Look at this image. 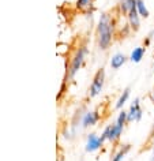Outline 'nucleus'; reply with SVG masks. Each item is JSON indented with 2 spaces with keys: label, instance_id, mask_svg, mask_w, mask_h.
Returning <instances> with one entry per match:
<instances>
[{
  "label": "nucleus",
  "instance_id": "nucleus-16",
  "mask_svg": "<svg viewBox=\"0 0 154 161\" xmlns=\"http://www.w3.org/2000/svg\"><path fill=\"white\" fill-rule=\"evenodd\" d=\"M151 100H153V103H154V90H153V93H151Z\"/></svg>",
  "mask_w": 154,
  "mask_h": 161
},
{
  "label": "nucleus",
  "instance_id": "nucleus-3",
  "mask_svg": "<svg viewBox=\"0 0 154 161\" xmlns=\"http://www.w3.org/2000/svg\"><path fill=\"white\" fill-rule=\"evenodd\" d=\"M104 83H105V70L100 68V70H97L94 76H93V82L90 85V89H89V98L97 97L101 93V90H102Z\"/></svg>",
  "mask_w": 154,
  "mask_h": 161
},
{
  "label": "nucleus",
  "instance_id": "nucleus-5",
  "mask_svg": "<svg viewBox=\"0 0 154 161\" xmlns=\"http://www.w3.org/2000/svg\"><path fill=\"white\" fill-rule=\"evenodd\" d=\"M142 115H143V111H142V108H140L139 98H136L135 101L132 103V105L129 107V111L127 112V120H128V123L139 122V120L142 119Z\"/></svg>",
  "mask_w": 154,
  "mask_h": 161
},
{
  "label": "nucleus",
  "instance_id": "nucleus-7",
  "mask_svg": "<svg viewBox=\"0 0 154 161\" xmlns=\"http://www.w3.org/2000/svg\"><path fill=\"white\" fill-rule=\"evenodd\" d=\"M127 19H128V26L131 27L132 31L139 30V27H140V15L138 14L136 7L129 11V14L127 15Z\"/></svg>",
  "mask_w": 154,
  "mask_h": 161
},
{
  "label": "nucleus",
  "instance_id": "nucleus-10",
  "mask_svg": "<svg viewBox=\"0 0 154 161\" xmlns=\"http://www.w3.org/2000/svg\"><path fill=\"white\" fill-rule=\"evenodd\" d=\"M127 62V56L123 53H116L112 56L111 59V67L113 70H119L120 67H123V64Z\"/></svg>",
  "mask_w": 154,
  "mask_h": 161
},
{
  "label": "nucleus",
  "instance_id": "nucleus-14",
  "mask_svg": "<svg viewBox=\"0 0 154 161\" xmlns=\"http://www.w3.org/2000/svg\"><path fill=\"white\" fill-rule=\"evenodd\" d=\"M136 10H138V14L140 15V18H149V10L147 7L145 6V2L143 0H136Z\"/></svg>",
  "mask_w": 154,
  "mask_h": 161
},
{
  "label": "nucleus",
  "instance_id": "nucleus-15",
  "mask_svg": "<svg viewBox=\"0 0 154 161\" xmlns=\"http://www.w3.org/2000/svg\"><path fill=\"white\" fill-rule=\"evenodd\" d=\"M116 123L119 124L120 127H125V124L128 123V120H127V112H124V111H121L119 116H117V119H116Z\"/></svg>",
  "mask_w": 154,
  "mask_h": 161
},
{
  "label": "nucleus",
  "instance_id": "nucleus-1",
  "mask_svg": "<svg viewBox=\"0 0 154 161\" xmlns=\"http://www.w3.org/2000/svg\"><path fill=\"white\" fill-rule=\"evenodd\" d=\"M113 30H115V21L111 14L105 13L101 15L100 22L96 30L97 45L101 51H107L113 42Z\"/></svg>",
  "mask_w": 154,
  "mask_h": 161
},
{
  "label": "nucleus",
  "instance_id": "nucleus-4",
  "mask_svg": "<svg viewBox=\"0 0 154 161\" xmlns=\"http://www.w3.org/2000/svg\"><path fill=\"white\" fill-rule=\"evenodd\" d=\"M123 127H120L117 123L109 124V126L105 127V130L102 131V135H101V139L102 142L105 141H109V142H117L120 139V135L123 134Z\"/></svg>",
  "mask_w": 154,
  "mask_h": 161
},
{
  "label": "nucleus",
  "instance_id": "nucleus-11",
  "mask_svg": "<svg viewBox=\"0 0 154 161\" xmlns=\"http://www.w3.org/2000/svg\"><path fill=\"white\" fill-rule=\"evenodd\" d=\"M145 53H146V48L145 47H138V48H135V49L131 52L129 60H131L132 63H139L140 60L143 59Z\"/></svg>",
  "mask_w": 154,
  "mask_h": 161
},
{
  "label": "nucleus",
  "instance_id": "nucleus-6",
  "mask_svg": "<svg viewBox=\"0 0 154 161\" xmlns=\"http://www.w3.org/2000/svg\"><path fill=\"white\" fill-rule=\"evenodd\" d=\"M102 139H101V136H97L94 132L90 134L87 136V142H86V152L89 153H93L96 150H98V149L102 146Z\"/></svg>",
  "mask_w": 154,
  "mask_h": 161
},
{
  "label": "nucleus",
  "instance_id": "nucleus-13",
  "mask_svg": "<svg viewBox=\"0 0 154 161\" xmlns=\"http://www.w3.org/2000/svg\"><path fill=\"white\" fill-rule=\"evenodd\" d=\"M129 149H131V145H123L120 147V150L112 157V161H121L125 157V154L129 152Z\"/></svg>",
  "mask_w": 154,
  "mask_h": 161
},
{
  "label": "nucleus",
  "instance_id": "nucleus-17",
  "mask_svg": "<svg viewBox=\"0 0 154 161\" xmlns=\"http://www.w3.org/2000/svg\"><path fill=\"white\" fill-rule=\"evenodd\" d=\"M89 2H90V3H93V2H94V0H89Z\"/></svg>",
  "mask_w": 154,
  "mask_h": 161
},
{
  "label": "nucleus",
  "instance_id": "nucleus-2",
  "mask_svg": "<svg viewBox=\"0 0 154 161\" xmlns=\"http://www.w3.org/2000/svg\"><path fill=\"white\" fill-rule=\"evenodd\" d=\"M86 53H87V48L86 45H78L75 48L74 53L71 55V59L67 64V72H66V79H71L74 76L78 70L82 67V64L85 62V58H86ZM64 79V80H66Z\"/></svg>",
  "mask_w": 154,
  "mask_h": 161
},
{
  "label": "nucleus",
  "instance_id": "nucleus-12",
  "mask_svg": "<svg viewBox=\"0 0 154 161\" xmlns=\"http://www.w3.org/2000/svg\"><path fill=\"white\" fill-rule=\"evenodd\" d=\"M129 93H131V89H129V87H127V89L123 90V93H121V96L119 97V100L116 101V105H115L116 109H120V108H123V105H124L125 103H127V100H128V97H129Z\"/></svg>",
  "mask_w": 154,
  "mask_h": 161
},
{
  "label": "nucleus",
  "instance_id": "nucleus-8",
  "mask_svg": "<svg viewBox=\"0 0 154 161\" xmlns=\"http://www.w3.org/2000/svg\"><path fill=\"white\" fill-rule=\"evenodd\" d=\"M100 119H101V115H100L98 111H90V112H87V114L83 116L82 124H83V127L96 126V124L100 122Z\"/></svg>",
  "mask_w": 154,
  "mask_h": 161
},
{
  "label": "nucleus",
  "instance_id": "nucleus-9",
  "mask_svg": "<svg viewBox=\"0 0 154 161\" xmlns=\"http://www.w3.org/2000/svg\"><path fill=\"white\" fill-rule=\"evenodd\" d=\"M135 7H136V0H120L117 8H119L121 15L127 17V15L129 14V11H131L132 8H135Z\"/></svg>",
  "mask_w": 154,
  "mask_h": 161
}]
</instances>
